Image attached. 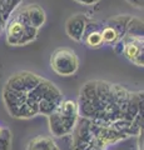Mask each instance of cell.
<instances>
[{
	"label": "cell",
	"mask_w": 144,
	"mask_h": 150,
	"mask_svg": "<svg viewBox=\"0 0 144 150\" xmlns=\"http://www.w3.org/2000/svg\"><path fill=\"white\" fill-rule=\"evenodd\" d=\"M50 67L60 76H72L79 68L75 51L69 48H59L50 56Z\"/></svg>",
	"instance_id": "6da1fadb"
},
{
	"label": "cell",
	"mask_w": 144,
	"mask_h": 150,
	"mask_svg": "<svg viewBox=\"0 0 144 150\" xmlns=\"http://www.w3.org/2000/svg\"><path fill=\"white\" fill-rule=\"evenodd\" d=\"M0 130H1V128H0Z\"/></svg>",
	"instance_id": "7402d4cb"
},
{
	"label": "cell",
	"mask_w": 144,
	"mask_h": 150,
	"mask_svg": "<svg viewBox=\"0 0 144 150\" xmlns=\"http://www.w3.org/2000/svg\"><path fill=\"white\" fill-rule=\"evenodd\" d=\"M5 24H6V21H5V20H3V19L0 18V34H1V31L5 29Z\"/></svg>",
	"instance_id": "44dd1931"
},
{
	"label": "cell",
	"mask_w": 144,
	"mask_h": 150,
	"mask_svg": "<svg viewBox=\"0 0 144 150\" xmlns=\"http://www.w3.org/2000/svg\"><path fill=\"white\" fill-rule=\"evenodd\" d=\"M75 1L80 3V4H84V5H93V4L98 3V0H75Z\"/></svg>",
	"instance_id": "ffe728a7"
},
{
	"label": "cell",
	"mask_w": 144,
	"mask_h": 150,
	"mask_svg": "<svg viewBox=\"0 0 144 150\" xmlns=\"http://www.w3.org/2000/svg\"><path fill=\"white\" fill-rule=\"evenodd\" d=\"M132 16H128V15H118L113 19H110L108 21V25L111 26L113 29L117 30L119 38L122 39V38L125 35V30H127V25L129 20H131Z\"/></svg>",
	"instance_id": "30bf717a"
},
{
	"label": "cell",
	"mask_w": 144,
	"mask_h": 150,
	"mask_svg": "<svg viewBox=\"0 0 144 150\" xmlns=\"http://www.w3.org/2000/svg\"><path fill=\"white\" fill-rule=\"evenodd\" d=\"M59 104L60 103H58V101L41 98V99L38 101V111H39V114H43V115L48 116V115L52 114L53 111H55V109L58 108Z\"/></svg>",
	"instance_id": "5bb4252c"
},
{
	"label": "cell",
	"mask_w": 144,
	"mask_h": 150,
	"mask_svg": "<svg viewBox=\"0 0 144 150\" xmlns=\"http://www.w3.org/2000/svg\"><path fill=\"white\" fill-rule=\"evenodd\" d=\"M25 9H26V13H28V16H29V21H30L31 26L39 29L40 26L44 25V23L46 20V15H45V11L39 5L30 4V5H26Z\"/></svg>",
	"instance_id": "9c48e42d"
},
{
	"label": "cell",
	"mask_w": 144,
	"mask_h": 150,
	"mask_svg": "<svg viewBox=\"0 0 144 150\" xmlns=\"http://www.w3.org/2000/svg\"><path fill=\"white\" fill-rule=\"evenodd\" d=\"M25 25H23L20 21H18L15 18L11 16L8 19L6 24H5V30H6V41L9 45L18 46L20 38L23 35Z\"/></svg>",
	"instance_id": "52a82bcc"
},
{
	"label": "cell",
	"mask_w": 144,
	"mask_h": 150,
	"mask_svg": "<svg viewBox=\"0 0 144 150\" xmlns=\"http://www.w3.org/2000/svg\"><path fill=\"white\" fill-rule=\"evenodd\" d=\"M100 33H101L103 43H105V44H114L115 41H118L120 39L117 30L113 29V28L109 26V25H106L105 28H103V30H100Z\"/></svg>",
	"instance_id": "2e32d148"
},
{
	"label": "cell",
	"mask_w": 144,
	"mask_h": 150,
	"mask_svg": "<svg viewBox=\"0 0 144 150\" xmlns=\"http://www.w3.org/2000/svg\"><path fill=\"white\" fill-rule=\"evenodd\" d=\"M36 35H38V29L31 25H26L24 28V31H23V35L20 38L19 43H18V46H21V45H26L34 41L36 39Z\"/></svg>",
	"instance_id": "9a60e30c"
},
{
	"label": "cell",
	"mask_w": 144,
	"mask_h": 150,
	"mask_svg": "<svg viewBox=\"0 0 144 150\" xmlns=\"http://www.w3.org/2000/svg\"><path fill=\"white\" fill-rule=\"evenodd\" d=\"M127 1L137 8H143V4H144V0H127Z\"/></svg>",
	"instance_id": "d6986e66"
},
{
	"label": "cell",
	"mask_w": 144,
	"mask_h": 150,
	"mask_svg": "<svg viewBox=\"0 0 144 150\" xmlns=\"http://www.w3.org/2000/svg\"><path fill=\"white\" fill-rule=\"evenodd\" d=\"M124 48L123 53L128 60H131L138 67H143L144 64V46H143V38L139 36H129L124 35L122 38Z\"/></svg>",
	"instance_id": "277c9868"
},
{
	"label": "cell",
	"mask_w": 144,
	"mask_h": 150,
	"mask_svg": "<svg viewBox=\"0 0 144 150\" xmlns=\"http://www.w3.org/2000/svg\"><path fill=\"white\" fill-rule=\"evenodd\" d=\"M26 93H21V91H15V90H10L4 86L3 90V101L5 104L6 109L9 111V114L15 118L19 108L26 101Z\"/></svg>",
	"instance_id": "5b68a950"
},
{
	"label": "cell",
	"mask_w": 144,
	"mask_h": 150,
	"mask_svg": "<svg viewBox=\"0 0 144 150\" xmlns=\"http://www.w3.org/2000/svg\"><path fill=\"white\" fill-rule=\"evenodd\" d=\"M123 48H124V44H123V40L119 39L118 41L114 43V53L115 54H122L123 53Z\"/></svg>",
	"instance_id": "ac0fdd59"
},
{
	"label": "cell",
	"mask_w": 144,
	"mask_h": 150,
	"mask_svg": "<svg viewBox=\"0 0 144 150\" xmlns=\"http://www.w3.org/2000/svg\"><path fill=\"white\" fill-rule=\"evenodd\" d=\"M0 18H1V16H0Z\"/></svg>",
	"instance_id": "603a6c76"
},
{
	"label": "cell",
	"mask_w": 144,
	"mask_h": 150,
	"mask_svg": "<svg viewBox=\"0 0 144 150\" xmlns=\"http://www.w3.org/2000/svg\"><path fill=\"white\" fill-rule=\"evenodd\" d=\"M73 138L74 150H92L94 148V135L90 128V120L83 118L77 121Z\"/></svg>",
	"instance_id": "3957f363"
},
{
	"label": "cell",
	"mask_w": 144,
	"mask_h": 150,
	"mask_svg": "<svg viewBox=\"0 0 144 150\" xmlns=\"http://www.w3.org/2000/svg\"><path fill=\"white\" fill-rule=\"evenodd\" d=\"M20 76H21L23 84H24V90L26 94L29 93L31 89H34L41 81V79H43V78H40L39 75L30 73V71H20Z\"/></svg>",
	"instance_id": "8fae6325"
},
{
	"label": "cell",
	"mask_w": 144,
	"mask_h": 150,
	"mask_svg": "<svg viewBox=\"0 0 144 150\" xmlns=\"http://www.w3.org/2000/svg\"><path fill=\"white\" fill-rule=\"evenodd\" d=\"M87 26V18L83 14H75L72 18H69L65 24L67 34L70 39L75 41H82L83 36H84Z\"/></svg>",
	"instance_id": "8992f818"
},
{
	"label": "cell",
	"mask_w": 144,
	"mask_h": 150,
	"mask_svg": "<svg viewBox=\"0 0 144 150\" xmlns=\"http://www.w3.org/2000/svg\"><path fill=\"white\" fill-rule=\"evenodd\" d=\"M26 150H60L58 144L52 138L39 135L31 139L26 146Z\"/></svg>",
	"instance_id": "ba28073f"
},
{
	"label": "cell",
	"mask_w": 144,
	"mask_h": 150,
	"mask_svg": "<svg viewBox=\"0 0 144 150\" xmlns=\"http://www.w3.org/2000/svg\"><path fill=\"white\" fill-rule=\"evenodd\" d=\"M125 35L129 36H139L143 38V21L138 18H131L127 30H125Z\"/></svg>",
	"instance_id": "7c38bea8"
},
{
	"label": "cell",
	"mask_w": 144,
	"mask_h": 150,
	"mask_svg": "<svg viewBox=\"0 0 144 150\" xmlns=\"http://www.w3.org/2000/svg\"><path fill=\"white\" fill-rule=\"evenodd\" d=\"M21 1H23V0H21Z\"/></svg>",
	"instance_id": "cb8c5ba5"
},
{
	"label": "cell",
	"mask_w": 144,
	"mask_h": 150,
	"mask_svg": "<svg viewBox=\"0 0 144 150\" xmlns=\"http://www.w3.org/2000/svg\"><path fill=\"white\" fill-rule=\"evenodd\" d=\"M83 40L85 41V44L89 48H99V46H101V44H104L103 39H101L100 30H92L85 33L83 36Z\"/></svg>",
	"instance_id": "4fadbf2b"
},
{
	"label": "cell",
	"mask_w": 144,
	"mask_h": 150,
	"mask_svg": "<svg viewBox=\"0 0 144 150\" xmlns=\"http://www.w3.org/2000/svg\"><path fill=\"white\" fill-rule=\"evenodd\" d=\"M48 118H49V129L52 131V134L54 137H64V135L70 134L74 130L79 116L63 114V112L55 109V111L48 115Z\"/></svg>",
	"instance_id": "7a4b0ae2"
},
{
	"label": "cell",
	"mask_w": 144,
	"mask_h": 150,
	"mask_svg": "<svg viewBox=\"0 0 144 150\" xmlns=\"http://www.w3.org/2000/svg\"><path fill=\"white\" fill-rule=\"evenodd\" d=\"M13 135L8 128H1L0 130V150H11Z\"/></svg>",
	"instance_id": "e0dca14e"
}]
</instances>
